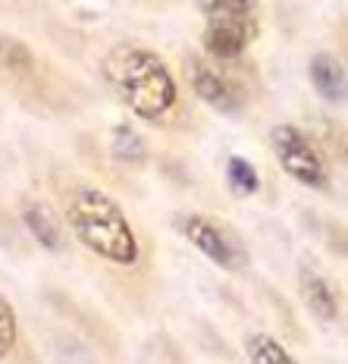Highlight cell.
I'll return each mask as SVG.
<instances>
[{
	"label": "cell",
	"mask_w": 348,
	"mask_h": 364,
	"mask_svg": "<svg viewBox=\"0 0 348 364\" xmlns=\"http://www.w3.org/2000/svg\"><path fill=\"white\" fill-rule=\"evenodd\" d=\"M270 145H273V154L279 166L286 170V176L301 182L305 188H317V192L327 188V182H330L327 164H323L320 151L314 148V141L298 126H292V123L273 126L270 129Z\"/></svg>",
	"instance_id": "277c9868"
},
{
	"label": "cell",
	"mask_w": 348,
	"mask_h": 364,
	"mask_svg": "<svg viewBox=\"0 0 348 364\" xmlns=\"http://www.w3.org/2000/svg\"><path fill=\"white\" fill-rule=\"evenodd\" d=\"M298 289H301L305 305L311 308L320 321H336L339 317V295L323 273H317L314 267H301L298 270Z\"/></svg>",
	"instance_id": "9c48e42d"
},
{
	"label": "cell",
	"mask_w": 348,
	"mask_h": 364,
	"mask_svg": "<svg viewBox=\"0 0 348 364\" xmlns=\"http://www.w3.org/2000/svg\"><path fill=\"white\" fill-rule=\"evenodd\" d=\"M188 82H192V91L207 107L220 113H236L245 104V91H241L239 82L223 75L217 66L204 63V60H192L188 63Z\"/></svg>",
	"instance_id": "8992f818"
},
{
	"label": "cell",
	"mask_w": 348,
	"mask_h": 364,
	"mask_svg": "<svg viewBox=\"0 0 348 364\" xmlns=\"http://www.w3.org/2000/svg\"><path fill=\"white\" fill-rule=\"evenodd\" d=\"M110 91L138 119L161 123L179 107V82L157 50L141 44H116L101 63Z\"/></svg>",
	"instance_id": "6da1fadb"
},
{
	"label": "cell",
	"mask_w": 348,
	"mask_h": 364,
	"mask_svg": "<svg viewBox=\"0 0 348 364\" xmlns=\"http://www.w3.org/2000/svg\"><path fill=\"white\" fill-rule=\"evenodd\" d=\"M248 358H251V364H298L289 355V348L270 333H254L248 339Z\"/></svg>",
	"instance_id": "7c38bea8"
},
{
	"label": "cell",
	"mask_w": 348,
	"mask_h": 364,
	"mask_svg": "<svg viewBox=\"0 0 348 364\" xmlns=\"http://www.w3.org/2000/svg\"><path fill=\"white\" fill-rule=\"evenodd\" d=\"M204 16V54L239 60L257 38V0H195Z\"/></svg>",
	"instance_id": "3957f363"
},
{
	"label": "cell",
	"mask_w": 348,
	"mask_h": 364,
	"mask_svg": "<svg viewBox=\"0 0 348 364\" xmlns=\"http://www.w3.org/2000/svg\"><path fill=\"white\" fill-rule=\"evenodd\" d=\"M16 336H19V327H16V311H13L10 299L0 295V361L16 348Z\"/></svg>",
	"instance_id": "5bb4252c"
},
{
	"label": "cell",
	"mask_w": 348,
	"mask_h": 364,
	"mask_svg": "<svg viewBox=\"0 0 348 364\" xmlns=\"http://www.w3.org/2000/svg\"><path fill=\"white\" fill-rule=\"evenodd\" d=\"M183 236L192 242L210 264H217V267H223V270L245 267V252H241V245L217 220H210L204 214H188V217H183Z\"/></svg>",
	"instance_id": "5b68a950"
},
{
	"label": "cell",
	"mask_w": 348,
	"mask_h": 364,
	"mask_svg": "<svg viewBox=\"0 0 348 364\" xmlns=\"http://www.w3.org/2000/svg\"><path fill=\"white\" fill-rule=\"evenodd\" d=\"M66 223L75 239L94 257L113 267H135L141 261V242L126 210L104 188L79 186L66 201Z\"/></svg>",
	"instance_id": "7a4b0ae2"
},
{
	"label": "cell",
	"mask_w": 348,
	"mask_h": 364,
	"mask_svg": "<svg viewBox=\"0 0 348 364\" xmlns=\"http://www.w3.org/2000/svg\"><path fill=\"white\" fill-rule=\"evenodd\" d=\"M22 223L32 232V239L44 252H60L63 248V220L50 204L44 201H28L22 208Z\"/></svg>",
	"instance_id": "ba28073f"
},
{
	"label": "cell",
	"mask_w": 348,
	"mask_h": 364,
	"mask_svg": "<svg viewBox=\"0 0 348 364\" xmlns=\"http://www.w3.org/2000/svg\"><path fill=\"white\" fill-rule=\"evenodd\" d=\"M0 70L10 75H32L35 73V54L22 41L10 35H0Z\"/></svg>",
	"instance_id": "8fae6325"
},
{
	"label": "cell",
	"mask_w": 348,
	"mask_h": 364,
	"mask_svg": "<svg viewBox=\"0 0 348 364\" xmlns=\"http://www.w3.org/2000/svg\"><path fill=\"white\" fill-rule=\"evenodd\" d=\"M226 182H229V188L236 195H254L257 188H261L257 170L241 154H232L229 161H226Z\"/></svg>",
	"instance_id": "4fadbf2b"
},
{
	"label": "cell",
	"mask_w": 348,
	"mask_h": 364,
	"mask_svg": "<svg viewBox=\"0 0 348 364\" xmlns=\"http://www.w3.org/2000/svg\"><path fill=\"white\" fill-rule=\"evenodd\" d=\"M110 154L126 166H141L148 157V148H145V139H141L132 126L119 123V126H113V132H110Z\"/></svg>",
	"instance_id": "30bf717a"
},
{
	"label": "cell",
	"mask_w": 348,
	"mask_h": 364,
	"mask_svg": "<svg viewBox=\"0 0 348 364\" xmlns=\"http://www.w3.org/2000/svg\"><path fill=\"white\" fill-rule=\"evenodd\" d=\"M314 91L332 107H345L348 104V73L332 54H314L308 66Z\"/></svg>",
	"instance_id": "52a82bcc"
}]
</instances>
